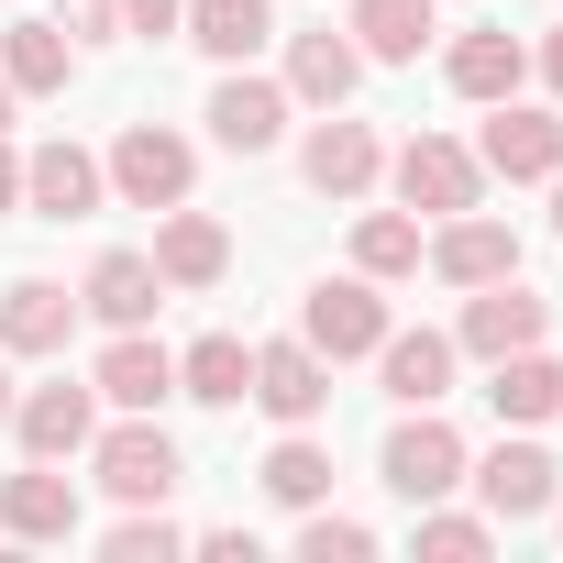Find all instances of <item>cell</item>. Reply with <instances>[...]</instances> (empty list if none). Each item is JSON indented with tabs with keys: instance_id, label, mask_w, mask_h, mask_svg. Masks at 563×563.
<instances>
[{
	"instance_id": "obj_1",
	"label": "cell",
	"mask_w": 563,
	"mask_h": 563,
	"mask_svg": "<svg viewBox=\"0 0 563 563\" xmlns=\"http://www.w3.org/2000/svg\"><path fill=\"white\" fill-rule=\"evenodd\" d=\"M89 486H111L122 508H166V497L188 486V453L166 442L155 409H111V420L89 431Z\"/></svg>"
},
{
	"instance_id": "obj_2",
	"label": "cell",
	"mask_w": 563,
	"mask_h": 563,
	"mask_svg": "<svg viewBox=\"0 0 563 563\" xmlns=\"http://www.w3.org/2000/svg\"><path fill=\"white\" fill-rule=\"evenodd\" d=\"M100 166H111V199H122V210H177V199H199V144H188L177 122H122Z\"/></svg>"
},
{
	"instance_id": "obj_3",
	"label": "cell",
	"mask_w": 563,
	"mask_h": 563,
	"mask_svg": "<svg viewBox=\"0 0 563 563\" xmlns=\"http://www.w3.org/2000/svg\"><path fill=\"white\" fill-rule=\"evenodd\" d=\"M464 453H475V442H464L442 409H398V420H387V442H376V475H387V497H398V508H431V497H453V486H464Z\"/></svg>"
},
{
	"instance_id": "obj_4",
	"label": "cell",
	"mask_w": 563,
	"mask_h": 563,
	"mask_svg": "<svg viewBox=\"0 0 563 563\" xmlns=\"http://www.w3.org/2000/svg\"><path fill=\"white\" fill-rule=\"evenodd\" d=\"M387 188H398V210L453 221V210L486 199V166H475V144H453V133H409V144L387 155Z\"/></svg>"
},
{
	"instance_id": "obj_5",
	"label": "cell",
	"mask_w": 563,
	"mask_h": 563,
	"mask_svg": "<svg viewBox=\"0 0 563 563\" xmlns=\"http://www.w3.org/2000/svg\"><path fill=\"white\" fill-rule=\"evenodd\" d=\"M464 486H475V508H486L497 530H519V519H541V508H552L563 464H552L530 431H497L486 453H464Z\"/></svg>"
},
{
	"instance_id": "obj_6",
	"label": "cell",
	"mask_w": 563,
	"mask_h": 563,
	"mask_svg": "<svg viewBox=\"0 0 563 563\" xmlns=\"http://www.w3.org/2000/svg\"><path fill=\"white\" fill-rule=\"evenodd\" d=\"M475 166H486V177H508V188H541V177L563 166V100H486Z\"/></svg>"
},
{
	"instance_id": "obj_7",
	"label": "cell",
	"mask_w": 563,
	"mask_h": 563,
	"mask_svg": "<svg viewBox=\"0 0 563 563\" xmlns=\"http://www.w3.org/2000/svg\"><path fill=\"white\" fill-rule=\"evenodd\" d=\"M243 398H254L276 431H321V420H332V354L299 343V332H288V343H254V387H243Z\"/></svg>"
},
{
	"instance_id": "obj_8",
	"label": "cell",
	"mask_w": 563,
	"mask_h": 563,
	"mask_svg": "<svg viewBox=\"0 0 563 563\" xmlns=\"http://www.w3.org/2000/svg\"><path fill=\"white\" fill-rule=\"evenodd\" d=\"M210 144L221 155H276L288 144V122H299V100H288V78H254V67H221L210 78Z\"/></svg>"
},
{
	"instance_id": "obj_9",
	"label": "cell",
	"mask_w": 563,
	"mask_h": 563,
	"mask_svg": "<svg viewBox=\"0 0 563 563\" xmlns=\"http://www.w3.org/2000/svg\"><path fill=\"white\" fill-rule=\"evenodd\" d=\"M420 265L442 276L453 299H464V288H497V276H519V221H497V210L475 199V210H453V221H431V243H420Z\"/></svg>"
},
{
	"instance_id": "obj_10",
	"label": "cell",
	"mask_w": 563,
	"mask_h": 563,
	"mask_svg": "<svg viewBox=\"0 0 563 563\" xmlns=\"http://www.w3.org/2000/svg\"><path fill=\"white\" fill-rule=\"evenodd\" d=\"M519 343H552V299L519 288V276L464 288V310H453V354H464V365H497V354H519Z\"/></svg>"
},
{
	"instance_id": "obj_11",
	"label": "cell",
	"mask_w": 563,
	"mask_h": 563,
	"mask_svg": "<svg viewBox=\"0 0 563 563\" xmlns=\"http://www.w3.org/2000/svg\"><path fill=\"white\" fill-rule=\"evenodd\" d=\"M299 177H310V199H376V188H387V144H376V122L321 111V122L299 133Z\"/></svg>"
},
{
	"instance_id": "obj_12",
	"label": "cell",
	"mask_w": 563,
	"mask_h": 563,
	"mask_svg": "<svg viewBox=\"0 0 563 563\" xmlns=\"http://www.w3.org/2000/svg\"><path fill=\"white\" fill-rule=\"evenodd\" d=\"M299 343H321L332 365H365L376 343H387V288L354 265V276H321L310 288V310H299Z\"/></svg>"
},
{
	"instance_id": "obj_13",
	"label": "cell",
	"mask_w": 563,
	"mask_h": 563,
	"mask_svg": "<svg viewBox=\"0 0 563 563\" xmlns=\"http://www.w3.org/2000/svg\"><path fill=\"white\" fill-rule=\"evenodd\" d=\"M89 431H100V387H89V376H45V387L12 398V442H23L34 464H78Z\"/></svg>"
},
{
	"instance_id": "obj_14",
	"label": "cell",
	"mask_w": 563,
	"mask_h": 563,
	"mask_svg": "<svg viewBox=\"0 0 563 563\" xmlns=\"http://www.w3.org/2000/svg\"><path fill=\"white\" fill-rule=\"evenodd\" d=\"M155 276H166V299H210L221 276H232V232L199 210V199H177V210H155Z\"/></svg>"
},
{
	"instance_id": "obj_15",
	"label": "cell",
	"mask_w": 563,
	"mask_h": 563,
	"mask_svg": "<svg viewBox=\"0 0 563 563\" xmlns=\"http://www.w3.org/2000/svg\"><path fill=\"white\" fill-rule=\"evenodd\" d=\"M0 530H12V541H78L89 530V508H78V475L67 464H34L23 453V475H0Z\"/></svg>"
},
{
	"instance_id": "obj_16",
	"label": "cell",
	"mask_w": 563,
	"mask_h": 563,
	"mask_svg": "<svg viewBox=\"0 0 563 563\" xmlns=\"http://www.w3.org/2000/svg\"><path fill=\"white\" fill-rule=\"evenodd\" d=\"M100 199H111V166H100L89 144H67V133H56V144H34V155H23V210H34V221H89Z\"/></svg>"
},
{
	"instance_id": "obj_17",
	"label": "cell",
	"mask_w": 563,
	"mask_h": 563,
	"mask_svg": "<svg viewBox=\"0 0 563 563\" xmlns=\"http://www.w3.org/2000/svg\"><path fill=\"white\" fill-rule=\"evenodd\" d=\"M78 310L100 321V332H144L155 310H166V276H155V254H133V243H111L89 276H78Z\"/></svg>"
},
{
	"instance_id": "obj_18",
	"label": "cell",
	"mask_w": 563,
	"mask_h": 563,
	"mask_svg": "<svg viewBox=\"0 0 563 563\" xmlns=\"http://www.w3.org/2000/svg\"><path fill=\"white\" fill-rule=\"evenodd\" d=\"M67 332H78V299L56 288V276H12V288H0V354L12 365L67 354Z\"/></svg>"
},
{
	"instance_id": "obj_19",
	"label": "cell",
	"mask_w": 563,
	"mask_h": 563,
	"mask_svg": "<svg viewBox=\"0 0 563 563\" xmlns=\"http://www.w3.org/2000/svg\"><path fill=\"white\" fill-rule=\"evenodd\" d=\"M89 387H100V409H166L177 398V354L155 332H111L100 365H89Z\"/></svg>"
},
{
	"instance_id": "obj_20",
	"label": "cell",
	"mask_w": 563,
	"mask_h": 563,
	"mask_svg": "<svg viewBox=\"0 0 563 563\" xmlns=\"http://www.w3.org/2000/svg\"><path fill=\"white\" fill-rule=\"evenodd\" d=\"M354 89H365V45L354 34H332V23L321 34H288V100L299 111H343Z\"/></svg>"
},
{
	"instance_id": "obj_21",
	"label": "cell",
	"mask_w": 563,
	"mask_h": 563,
	"mask_svg": "<svg viewBox=\"0 0 563 563\" xmlns=\"http://www.w3.org/2000/svg\"><path fill=\"white\" fill-rule=\"evenodd\" d=\"M453 365H464L453 332H398V321H387V343H376V376H387L398 409H442V398H453Z\"/></svg>"
},
{
	"instance_id": "obj_22",
	"label": "cell",
	"mask_w": 563,
	"mask_h": 563,
	"mask_svg": "<svg viewBox=\"0 0 563 563\" xmlns=\"http://www.w3.org/2000/svg\"><path fill=\"white\" fill-rule=\"evenodd\" d=\"M486 409H497V431H541V420H563V365H552L541 343L497 354V365H486Z\"/></svg>"
},
{
	"instance_id": "obj_23",
	"label": "cell",
	"mask_w": 563,
	"mask_h": 563,
	"mask_svg": "<svg viewBox=\"0 0 563 563\" xmlns=\"http://www.w3.org/2000/svg\"><path fill=\"white\" fill-rule=\"evenodd\" d=\"M0 78H12V100H67V78H78V34L45 12V23H12L0 34Z\"/></svg>"
},
{
	"instance_id": "obj_24",
	"label": "cell",
	"mask_w": 563,
	"mask_h": 563,
	"mask_svg": "<svg viewBox=\"0 0 563 563\" xmlns=\"http://www.w3.org/2000/svg\"><path fill=\"white\" fill-rule=\"evenodd\" d=\"M442 78H453V100H475V111H486V100H519V89H530V45L497 34V23H486V34H453Z\"/></svg>"
},
{
	"instance_id": "obj_25",
	"label": "cell",
	"mask_w": 563,
	"mask_h": 563,
	"mask_svg": "<svg viewBox=\"0 0 563 563\" xmlns=\"http://www.w3.org/2000/svg\"><path fill=\"white\" fill-rule=\"evenodd\" d=\"M343 34L365 45V67H420V45L442 34V0H354Z\"/></svg>"
},
{
	"instance_id": "obj_26",
	"label": "cell",
	"mask_w": 563,
	"mask_h": 563,
	"mask_svg": "<svg viewBox=\"0 0 563 563\" xmlns=\"http://www.w3.org/2000/svg\"><path fill=\"white\" fill-rule=\"evenodd\" d=\"M177 45H199L210 67H254V56L276 45V12H265V0H188Z\"/></svg>"
},
{
	"instance_id": "obj_27",
	"label": "cell",
	"mask_w": 563,
	"mask_h": 563,
	"mask_svg": "<svg viewBox=\"0 0 563 563\" xmlns=\"http://www.w3.org/2000/svg\"><path fill=\"white\" fill-rule=\"evenodd\" d=\"M243 387H254V343H243V332H199V343L177 354V398H199V409H243Z\"/></svg>"
},
{
	"instance_id": "obj_28",
	"label": "cell",
	"mask_w": 563,
	"mask_h": 563,
	"mask_svg": "<svg viewBox=\"0 0 563 563\" xmlns=\"http://www.w3.org/2000/svg\"><path fill=\"white\" fill-rule=\"evenodd\" d=\"M254 475H265V497H276V508L299 519V508H321V497H332V442H310V431H276V453H265Z\"/></svg>"
},
{
	"instance_id": "obj_29",
	"label": "cell",
	"mask_w": 563,
	"mask_h": 563,
	"mask_svg": "<svg viewBox=\"0 0 563 563\" xmlns=\"http://www.w3.org/2000/svg\"><path fill=\"white\" fill-rule=\"evenodd\" d=\"M420 243H431V221H420V210H365V221H354V265L376 276V288L420 276Z\"/></svg>"
},
{
	"instance_id": "obj_30",
	"label": "cell",
	"mask_w": 563,
	"mask_h": 563,
	"mask_svg": "<svg viewBox=\"0 0 563 563\" xmlns=\"http://www.w3.org/2000/svg\"><path fill=\"white\" fill-rule=\"evenodd\" d=\"M409 541H420L431 563H475V552H497V519H486V508H442V497H431V508H409Z\"/></svg>"
},
{
	"instance_id": "obj_31",
	"label": "cell",
	"mask_w": 563,
	"mask_h": 563,
	"mask_svg": "<svg viewBox=\"0 0 563 563\" xmlns=\"http://www.w3.org/2000/svg\"><path fill=\"white\" fill-rule=\"evenodd\" d=\"M365 552H376V519H343L332 497L299 508V563H365Z\"/></svg>"
},
{
	"instance_id": "obj_32",
	"label": "cell",
	"mask_w": 563,
	"mask_h": 563,
	"mask_svg": "<svg viewBox=\"0 0 563 563\" xmlns=\"http://www.w3.org/2000/svg\"><path fill=\"white\" fill-rule=\"evenodd\" d=\"M100 552H111V563H166V552H188V530H177L166 508H122V519L100 530Z\"/></svg>"
},
{
	"instance_id": "obj_33",
	"label": "cell",
	"mask_w": 563,
	"mask_h": 563,
	"mask_svg": "<svg viewBox=\"0 0 563 563\" xmlns=\"http://www.w3.org/2000/svg\"><path fill=\"white\" fill-rule=\"evenodd\" d=\"M177 23H188V0H122V34L133 45H177Z\"/></svg>"
},
{
	"instance_id": "obj_34",
	"label": "cell",
	"mask_w": 563,
	"mask_h": 563,
	"mask_svg": "<svg viewBox=\"0 0 563 563\" xmlns=\"http://www.w3.org/2000/svg\"><path fill=\"white\" fill-rule=\"evenodd\" d=\"M56 23L78 45H122V0H56Z\"/></svg>"
},
{
	"instance_id": "obj_35",
	"label": "cell",
	"mask_w": 563,
	"mask_h": 563,
	"mask_svg": "<svg viewBox=\"0 0 563 563\" xmlns=\"http://www.w3.org/2000/svg\"><path fill=\"white\" fill-rule=\"evenodd\" d=\"M530 78H541V89H552V100H563V23H552V34H541V45H530Z\"/></svg>"
},
{
	"instance_id": "obj_36",
	"label": "cell",
	"mask_w": 563,
	"mask_h": 563,
	"mask_svg": "<svg viewBox=\"0 0 563 563\" xmlns=\"http://www.w3.org/2000/svg\"><path fill=\"white\" fill-rule=\"evenodd\" d=\"M12 210H23V144L0 133V221H12Z\"/></svg>"
},
{
	"instance_id": "obj_37",
	"label": "cell",
	"mask_w": 563,
	"mask_h": 563,
	"mask_svg": "<svg viewBox=\"0 0 563 563\" xmlns=\"http://www.w3.org/2000/svg\"><path fill=\"white\" fill-rule=\"evenodd\" d=\"M12 398H23V387H12V354H0V431H12Z\"/></svg>"
},
{
	"instance_id": "obj_38",
	"label": "cell",
	"mask_w": 563,
	"mask_h": 563,
	"mask_svg": "<svg viewBox=\"0 0 563 563\" xmlns=\"http://www.w3.org/2000/svg\"><path fill=\"white\" fill-rule=\"evenodd\" d=\"M541 188H552V232H563V166H552V177H541Z\"/></svg>"
},
{
	"instance_id": "obj_39",
	"label": "cell",
	"mask_w": 563,
	"mask_h": 563,
	"mask_svg": "<svg viewBox=\"0 0 563 563\" xmlns=\"http://www.w3.org/2000/svg\"><path fill=\"white\" fill-rule=\"evenodd\" d=\"M12 111H23V100H12V78H0V133H12Z\"/></svg>"
},
{
	"instance_id": "obj_40",
	"label": "cell",
	"mask_w": 563,
	"mask_h": 563,
	"mask_svg": "<svg viewBox=\"0 0 563 563\" xmlns=\"http://www.w3.org/2000/svg\"><path fill=\"white\" fill-rule=\"evenodd\" d=\"M541 519H552V530H563V486H552V508H541Z\"/></svg>"
}]
</instances>
